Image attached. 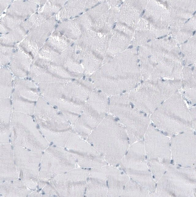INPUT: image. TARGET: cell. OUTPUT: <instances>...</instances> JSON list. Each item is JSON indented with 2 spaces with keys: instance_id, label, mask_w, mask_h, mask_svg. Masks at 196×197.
Returning <instances> with one entry per match:
<instances>
[{
  "instance_id": "5b68a950",
  "label": "cell",
  "mask_w": 196,
  "mask_h": 197,
  "mask_svg": "<svg viewBox=\"0 0 196 197\" xmlns=\"http://www.w3.org/2000/svg\"><path fill=\"white\" fill-rule=\"evenodd\" d=\"M107 95L97 89L93 90L77 121L72 126L79 135L86 138L109 113Z\"/></svg>"
},
{
  "instance_id": "44dd1931",
  "label": "cell",
  "mask_w": 196,
  "mask_h": 197,
  "mask_svg": "<svg viewBox=\"0 0 196 197\" xmlns=\"http://www.w3.org/2000/svg\"><path fill=\"white\" fill-rule=\"evenodd\" d=\"M190 18H189V19H188V20H187V21H186L185 22V23H186L188 21H189V20H190Z\"/></svg>"
},
{
  "instance_id": "e0dca14e",
  "label": "cell",
  "mask_w": 196,
  "mask_h": 197,
  "mask_svg": "<svg viewBox=\"0 0 196 197\" xmlns=\"http://www.w3.org/2000/svg\"><path fill=\"white\" fill-rule=\"evenodd\" d=\"M190 117L192 122V125L195 127L196 122V111L195 107L192 108L189 110Z\"/></svg>"
},
{
  "instance_id": "3957f363",
  "label": "cell",
  "mask_w": 196,
  "mask_h": 197,
  "mask_svg": "<svg viewBox=\"0 0 196 197\" xmlns=\"http://www.w3.org/2000/svg\"><path fill=\"white\" fill-rule=\"evenodd\" d=\"M109 113L125 128L130 143L141 138L149 125L150 120L148 115L132 105L128 92L111 96Z\"/></svg>"
},
{
  "instance_id": "7a4b0ae2",
  "label": "cell",
  "mask_w": 196,
  "mask_h": 197,
  "mask_svg": "<svg viewBox=\"0 0 196 197\" xmlns=\"http://www.w3.org/2000/svg\"><path fill=\"white\" fill-rule=\"evenodd\" d=\"M120 56L112 63L92 74L93 84L108 96L128 92L139 84L138 70L128 68Z\"/></svg>"
},
{
  "instance_id": "ac0fdd59",
  "label": "cell",
  "mask_w": 196,
  "mask_h": 197,
  "mask_svg": "<svg viewBox=\"0 0 196 197\" xmlns=\"http://www.w3.org/2000/svg\"><path fill=\"white\" fill-rule=\"evenodd\" d=\"M163 37L162 36V37H160L158 38L157 39H161V38H163Z\"/></svg>"
},
{
  "instance_id": "cb8c5ba5",
  "label": "cell",
  "mask_w": 196,
  "mask_h": 197,
  "mask_svg": "<svg viewBox=\"0 0 196 197\" xmlns=\"http://www.w3.org/2000/svg\"><path fill=\"white\" fill-rule=\"evenodd\" d=\"M150 41H151V40H150V39L149 40H148V41H147V42H149Z\"/></svg>"
},
{
  "instance_id": "9c48e42d",
  "label": "cell",
  "mask_w": 196,
  "mask_h": 197,
  "mask_svg": "<svg viewBox=\"0 0 196 197\" xmlns=\"http://www.w3.org/2000/svg\"><path fill=\"white\" fill-rule=\"evenodd\" d=\"M12 99H21L36 102L41 96L38 85L31 79L16 77Z\"/></svg>"
},
{
  "instance_id": "6da1fadb",
  "label": "cell",
  "mask_w": 196,
  "mask_h": 197,
  "mask_svg": "<svg viewBox=\"0 0 196 197\" xmlns=\"http://www.w3.org/2000/svg\"><path fill=\"white\" fill-rule=\"evenodd\" d=\"M87 141L107 163L115 166L119 164L130 143L125 128L111 114L93 130Z\"/></svg>"
},
{
  "instance_id": "2e32d148",
  "label": "cell",
  "mask_w": 196,
  "mask_h": 197,
  "mask_svg": "<svg viewBox=\"0 0 196 197\" xmlns=\"http://www.w3.org/2000/svg\"><path fill=\"white\" fill-rule=\"evenodd\" d=\"M12 47L2 46L1 47V65L4 66L7 64L13 56Z\"/></svg>"
},
{
  "instance_id": "8992f818",
  "label": "cell",
  "mask_w": 196,
  "mask_h": 197,
  "mask_svg": "<svg viewBox=\"0 0 196 197\" xmlns=\"http://www.w3.org/2000/svg\"><path fill=\"white\" fill-rule=\"evenodd\" d=\"M130 101L137 109L151 114L161 104L173 94L168 84L145 81L128 92Z\"/></svg>"
},
{
  "instance_id": "4fadbf2b",
  "label": "cell",
  "mask_w": 196,
  "mask_h": 197,
  "mask_svg": "<svg viewBox=\"0 0 196 197\" xmlns=\"http://www.w3.org/2000/svg\"><path fill=\"white\" fill-rule=\"evenodd\" d=\"M13 74L10 70L2 67L0 70V99L9 98L13 88L14 81Z\"/></svg>"
},
{
  "instance_id": "7402d4cb",
  "label": "cell",
  "mask_w": 196,
  "mask_h": 197,
  "mask_svg": "<svg viewBox=\"0 0 196 197\" xmlns=\"http://www.w3.org/2000/svg\"><path fill=\"white\" fill-rule=\"evenodd\" d=\"M195 13H196V11H195L194 12L193 14V15H194V14H195Z\"/></svg>"
},
{
  "instance_id": "603a6c76",
  "label": "cell",
  "mask_w": 196,
  "mask_h": 197,
  "mask_svg": "<svg viewBox=\"0 0 196 197\" xmlns=\"http://www.w3.org/2000/svg\"><path fill=\"white\" fill-rule=\"evenodd\" d=\"M166 36H167V35H165L163 36V37H166Z\"/></svg>"
},
{
  "instance_id": "d6986e66",
  "label": "cell",
  "mask_w": 196,
  "mask_h": 197,
  "mask_svg": "<svg viewBox=\"0 0 196 197\" xmlns=\"http://www.w3.org/2000/svg\"><path fill=\"white\" fill-rule=\"evenodd\" d=\"M145 12V10H144L142 13V15H143Z\"/></svg>"
},
{
  "instance_id": "5bb4252c",
  "label": "cell",
  "mask_w": 196,
  "mask_h": 197,
  "mask_svg": "<svg viewBox=\"0 0 196 197\" xmlns=\"http://www.w3.org/2000/svg\"><path fill=\"white\" fill-rule=\"evenodd\" d=\"M13 112L32 115L34 114L36 104L34 102L21 99H12Z\"/></svg>"
},
{
  "instance_id": "30bf717a",
  "label": "cell",
  "mask_w": 196,
  "mask_h": 197,
  "mask_svg": "<svg viewBox=\"0 0 196 197\" xmlns=\"http://www.w3.org/2000/svg\"><path fill=\"white\" fill-rule=\"evenodd\" d=\"M105 172L107 187V196H121L127 178L124 172L115 166L105 165L103 166Z\"/></svg>"
},
{
  "instance_id": "d4e9b609",
  "label": "cell",
  "mask_w": 196,
  "mask_h": 197,
  "mask_svg": "<svg viewBox=\"0 0 196 197\" xmlns=\"http://www.w3.org/2000/svg\"><path fill=\"white\" fill-rule=\"evenodd\" d=\"M171 37H169L168 38V39H169V40H170V39H171Z\"/></svg>"
},
{
  "instance_id": "52a82bcc",
  "label": "cell",
  "mask_w": 196,
  "mask_h": 197,
  "mask_svg": "<svg viewBox=\"0 0 196 197\" xmlns=\"http://www.w3.org/2000/svg\"><path fill=\"white\" fill-rule=\"evenodd\" d=\"M34 115L35 121L41 128L63 130L71 127L62 112L41 95L36 102Z\"/></svg>"
},
{
  "instance_id": "277c9868",
  "label": "cell",
  "mask_w": 196,
  "mask_h": 197,
  "mask_svg": "<svg viewBox=\"0 0 196 197\" xmlns=\"http://www.w3.org/2000/svg\"><path fill=\"white\" fill-rule=\"evenodd\" d=\"M155 127L174 133L187 129L193 125L189 110L180 94L175 93L161 104L151 114Z\"/></svg>"
},
{
  "instance_id": "9a60e30c",
  "label": "cell",
  "mask_w": 196,
  "mask_h": 197,
  "mask_svg": "<svg viewBox=\"0 0 196 197\" xmlns=\"http://www.w3.org/2000/svg\"><path fill=\"white\" fill-rule=\"evenodd\" d=\"M13 112L12 102L9 98L0 99V123L9 125Z\"/></svg>"
},
{
  "instance_id": "8fae6325",
  "label": "cell",
  "mask_w": 196,
  "mask_h": 197,
  "mask_svg": "<svg viewBox=\"0 0 196 197\" xmlns=\"http://www.w3.org/2000/svg\"><path fill=\"white\" fill-rule=\"evenodd\" d=\"M31 55L22 48L13 56L10 64V69L16 77L26 79L32 64Z\"/></svg>"
},
{
  "instance_id": "ba28073f",
  "label": "cell",
  "mask_w": 196,
  "mask_h": 197,
  "mask_svg": "<svg viewBox=\"0 0 196 197\" xmlns=\"http://www.w3.org/2000/svg\"><path fill=\"white\" fill-rule=\"evenodd\" d=\"M107 192L106 174L103 167L92 168L87 180L85 194L87 196H106Z\"/></svg>"
},
{
  "instance_id": "484cf974",
  "label": "cell",
  "mask_w": 196,
  "mask_h": 197,
  "mask_svg": "<svg viewBox=\"0 0 196 197\" xmlns=\"http://www.w3.org/2000/svg\"><path fill=\"white\" fill-rule=\"evenodd\" d=\"M187 40L186 41H185V42H184V43H186V42H187Z\"/></svg>"
},
{
  "instance_id": "7c38bea8",
  "label": "cell",
  "mask_w": 196,
  "mask_h": 197,
  "mask_svg": "<svg viewBox=\"0 0 196 197\" xmlns=\"http://www.w3.org/2000/svg\"><path fill=\"white\" fill-rule=\"evenodd\" d=\"M153 125H149L146 130L145 143L147 152L152 155L157 150H165L168 148V142L162 135L157 133Z\"/></svg>"
},
{
  "instance_id": "ffe728a7",
  "label": "cell",
  "mask_w": 196,
  "mask_h": 197,
  "mask_svg": "<svg viewBox=\"0 0 196 197\" xmlns=\"http://www.w3.org/2000/svg\"><path fill=\"white\" fill-rule=\"evenodd\" d=\"M196 31H194L193 32V35H194L195 34V33Z\"/></svg>"
}]
</instances>
